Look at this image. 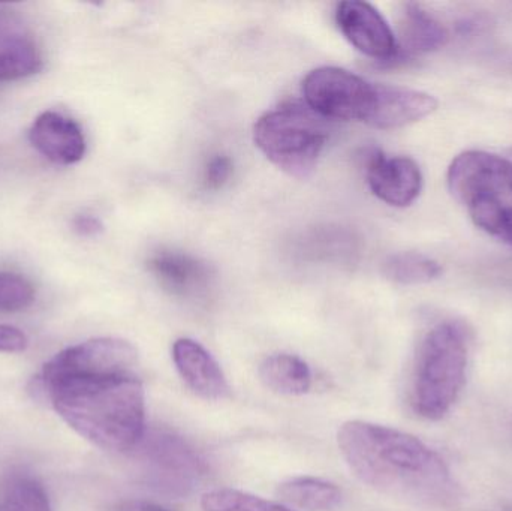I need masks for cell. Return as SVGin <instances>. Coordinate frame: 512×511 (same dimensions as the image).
I'll list each match as a JSON object with an SVG mask.
<instances>
[{
    "label": "cell",
    "instance_id": "obj_21",
    "mask_svg": "<svg viewBox=\"0 0 512 511\" xmlns=\"http://www.w3.org/2000/svg\"><path fill=\"white\" fill-rule=\"evenodd\" d=\"M201 507L204 511H294L283 504L264 500L237 489H216L207 492L201 500Z\"/></svg>",
    "mask_w": 512,
    "mask_h": 511
},
{
    "label": "cell",
    "instance_id": "obj_16",
    "mask_svg": "<svg viewBox=\"0 0 512 511\" xmlns=\"http://www.w3.org/2000/svg\"><path fill=\"white\" fill-rule=\"evenodd\" d=\"M286 504L306 511H330L342 501L339 486L318 477H295L277 488Z\"/></svg>",
    "mask_w": 512,
    "mask_h": 511
},
{
    "label": "cell",
    "instance_id": "obj_8",
    "mask_svg": "<svg viewBox=\"0 0 512 511\" xmlns=\"http://www.w3.org/2000/svg\"><path fill=\"white\" fill-rule=\"evenodd\" d=\"M336 20L345 38L366 56L391 60L399 53L390 24L370 3L360 0L339 3Z\"/></svg>",
    "mask_w": 512,
    "mask_h": 511
},
{
    "label": "cell",
    "instance_id": "obj_20",
    "mask_svg": "<svg viewBox=\"0 0 512 511\" xmlns=\"http://www.w3.org/2000/svg\"><path fill=\"white\" fill-rule=\"evenodd\" d=\"M468 209L477 227L512 246V206H504L501 198H483Z\"/></svg>",
    "mask_w": 512,
    "mask_h": 511
},
{
    "label": "cell",
    "instance_id": "obj_7",
    "mask_svg": "<svg viewBox=\"0 0 512 511\" xmlns=\"http://www.w3.org/2000/svg\"><path fill=\"white\" fill-rule=\"evenodd\" d=\"M447 183L451 195L468 207L483 198H501L512 192V162L495 153L468 150L451 162Z\"/></svg>",
    "mask_w": 512,
    "mask_h": 511
},
{
    "label": "cell",
    "instance_id": "obj_12",
    "mask_svg": "<svg viewBox=\"0 0 512 511\" xmlns=\"http://www.w3.org/2000/svg\"><path fill=\"white\" fill-rule=\"evenodd\" d=\"M438 105L429 93L375 84V102L366 123L378 129L402 128L435 113Z\"/></svg>",
    "mask_w": 512,
    "mask_h": 511
},
{
    "label": "cell",
    "instance_id": "obj_15",
    "mask_svg": "<svg viewBox=\"0 0 512 511\" xmlns=\"http://www.w3.org/2000/svg\"><path fill=\"white\" fill-rule=\"evenodd\" d=\"M42 68L44 57L30 36L15 32L0 36V83L32 77Z\"/></svg>",
    "mask_w": 512,
    "mask_h": 511
},
{
    "label": "cell",
    "instance_id": "obj_1",
    "mask_svg": "<svg viewBox=\"0 0 512 511\" xmlns=\"http://www.w3.org/2000/svg\"><path fill=\"white\" fill-rule=\"evenodd\" d=\"M41 383L57 416L99 449L125 453L144 440L146 393L137 369L81 371L44 365Z\"/></svg>",
    "mask_w": 512,
    "mask_h": 511
},
{
    "label": "cell",
    "instance_id": "obj_4",
    "mask_svg": "<svg viewBox=\"0 0 512 511\" xmlns=\"http://www.w3.org/2000/svg\"><path fill=\"white\" fill-rule=\"evenodd\" d=\"M327 138L321 116L297 104L268 111L254 128L255 144L265 158L297 179L315 170Z\"/></svg>",
    "mask_w": 512,
    "mask_h": 511
},
{
    "label": "cell",
    "instance_id": "obj_23",
    "mask_svg": "<svg viewBox=\"0 0 512 511\" xmlns=\"http://www.w3.org/2000/svg\"><path fill=\"white\" fill-rule=\"evenodd\" d=\"M233 168V161H231L230 156H213L207 162L206 171H204V185L212 191L224 188L233 176Z\"/></svg>",
    "mask_w": 512,
    "mask_h": 511
},
{
    "label": "cell",
    "instance_id": "obj_25",
    "mask_svg": "<svg viewBox=\"0 0 512 511\" xmlns=\"http://www.w3.org/2000/svg\"><path fill=\"white\" fill-rule=\"evenodd\" d=\"M74 230L77 231L80 236L84 237H95L104 231V224L101 219L96 218L93 215H78L74 219Z\"/></svg>",
    "mask_w": 512,
    "mask_h": 511
},
{
    "label": "cell",
    "instance_id": "obj_19",
    "mask_svg": "<svg viewBox=\"0 0 512 511\" xmlns=\"http://www.w3.org/2000/svg\"><path fill=\"white\" fill-rule=\"evenodd\" d=\"M0 511H53L44 486L30 476H11L0 483Z\"/></svg>",
    "mask_w": 512,
    "mask_h": 511
},
{
    "label": "cell",
    "instance_id": "obj_24",
    "mask_svg": "<svg viewBox=\"0 0 512 511\" xmlns=\"http://www.w3.org/2000/svg\"><path fill=\"white\" fill-rule=\"evenodd\" d=\"M27 345V336L20 329L0 324V353H21Z\"/></svg>",
    "mask_w": 512,
    "mask_h": 511
},
{
    "label": "cell",
    "instance_id": "obj_3",
    "mask_svg": "<svg viewBox=\"0 0 512 511\" xmlns=\"http://www.w3.org/2000/svg\"><path fill=\"white\" fill-rule=\"evenodd\" d=\"M468 341L456 323L433 327L418 351L412 381V407L426 420L444 419L466 383Z\"/></svg>",
    "mask_w": 512,
    "mask_h": 511
},
{
    "label": "cell",
    "instance_id": "obj_9",
    "mask_svg": "<svg viewBox=\"0 0 512 511\" xmlns=\"http://www.w3.org/2000/svg\"><path fill=\"white\" fill-rule=\"evenodd\" d=\"M367 180L373 194L394 207L411 206L423 189L420 167L408 156L373 153L367 164Z\"/></svg>",
    "mask_w": 512,
    "mask_h": 511
},
{
    "label": "cell",
    "instance_id": "obj_14",
    "mask_svg": "<svg viewBox=\"0 0 512 511\" xmlns=\"http://www.w3.org/2000/svg\"><path fill=\"white\" fill-rule=\"evenodd\" d=\"M259 378L271 392L286 396L306 395L312 389V371L300 357L273 354L259 366Z\"/></svg>",
    "mask_w": 512,
    "mask_h": 511
},
{
    "label": "cell",
    "instance_id": "obj_17",
    "mask_svg": "<svg viewBox=\"0 0 512 511\" xmlns=\"http://www.w3.org/2000/svg\"><path fill=\"white\" fill-rule=\"evenodd\" d=\"M448 32L435 17L417 3H406L403 41L414 53L439 50L448 42Z\"/></svg>",
    "mask_w": 512,
    "mask_h": 511
},
{
    "label": "cell",
    "instance_id": "obj_6",
    "mask_svg": "<svg viewBox=\"0 0 512 511\" xmlns=\"http://www.w3.org/2000/svg\"><path fill=\"white\" fill-rule=\"evenodd\" d=\"M144 462L153 488L174 497L191 494L206 473L198 453L174 435H155L144 450Z\"/></svg>",
    "mask_w": 512,
    "mask_h": 511
},
{
    "label": "cell",
    "instance_id": "obj_2",
    "mask_svg": "<svg viewBox=\"0 0 512 511\" xmlns=\"http://www.w3.org/2000/svg\"><path fill=\"white\" fill-rule=\"evenodd\" d=\"M337 444L354 476L388 497L421 506H445L456 498L444 458L408 432L351 420L339 429Z\"/></svg>",
    "mask_w": 512,
    "mask_h": 511
},
{
    "label": "cell",
    "instance_id": "obj_5",
    "mask_svg": "<svg viewBox=\"0 0 512 511\" xmlns=\"http://www.w3.org/2000/svg\"><path fill=\"white\" fill-rule=\"evenodd\" d=\"M307 107L325 119L367 122L375 102V84L336 66L313 69L303 80Z\"/></svg>",
    "mask_w": 512,
    "mask_h": 511
},
{
    "label": "cell",
    "instance_id": "obj_11",
    "mask_svg": "<svg viewBox=\"0 0 512 511\" xmlns=\"http://www.w3.org/2000/svg\"><path fill=\"white\" fill-rule=\"evenodd\" d=\"M173 360L186 386L207 401H222L231 393L230 384L218 360L194 339H177Z\"/></svg>",
    "mask_w": 512,
    "mask_h": 511
},
{
    "label": "cell",
    "instance_id": "obj_18",
    "mask_svg": "<svg viewBox=\"0 0 512 511\" xmlns=\"http://www.w3.org/2000/svg\"><path fill=\"white\" fill-rule=\"evenodd\" d=\"M385 278L400 285L429 284L442 275L438 261L418 252H399L384 263Z\"/></svg>",
    "mask_w": 512,
    "mask_h": 511
},
{
    "label": "cell",
    "instance_id": "obj_26",
    "mask_svg": "<svg viewBox=\"0 0 512 511\" xmlns=\"http://www.w3.org/2000/svg\"><path fill=\"white\" fill-rule=\"evenodd\" d=\"M120 511H170V510L165 509V507L158 506V504L146 503V501H143V503L125 504V506H123V509Z\"/></svg>",
    "mask_w": 512,
    "mask_h": 511
},
{
    "label": "cell",
    "instance_id": "obj_22",
    "mask_svg": "<svg viewBox=\"0 0 512 511\" xmlns=\"http://www.w3.org/2000/svg\"><path fill=\"white\" fill-rule=\"evenodd\" d=\"M32 282L17 273L0 272V311L20 312L35 303Z\"/></svg>",
    "mask_w": 512,
    "mask_h": 511
},
{
    "label": "cell",
    "instance_id": "obj_10",
    "mask_svg": "<svg viewBox=\"0 0 512 511\" xmlns=\"http://www.w3.org/2000/svg\"><path fill=\"white\" fill-rule=\"evenodd\" d=\"M29 143L48 161L74 165L86 155V138L77 122L57 111H44L33 120Z\"/></svg>",
    "mask_w": 512,
    "mask_h": 511
},
{
    "label": "cell",
    "instance_id": "obj_13",
    "mask_svg": "<svg viewBox=\"0 0 512 511\" xmlns=\"http://www.w3.org/2000/svg\"><path fill=\"white\" fill-rule=\"evenodd\" d=\"M149 270L164 290L174 296L194 299L212 287L210 267L192 255L176 251H161L152 255Z\"/></svg>",
    "mask_w": 512,
    "mask_h": 511
}]
</instances>
